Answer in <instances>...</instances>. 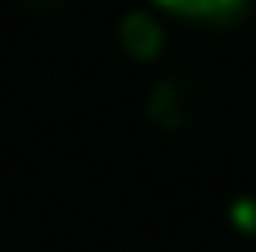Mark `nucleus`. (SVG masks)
I'll return each mask as SVG.
<instances>
[{"label":"nucleus","mask_w":256,"mask_h":252,"mask_svg":"<svg viewBox=\"0 0 256 252\" xmlns=\"http://www.w3.org/2000/svg\"><path fill=\"white\" fill-rule=\"evenodd\" d=\"M122 38H126V46L138 50V55H147V50H156V42H160V26L152 17H143V13H130L126 17V26H122Z\"/></svg>","instance_id":"obj_1"},{"label":"nucleus","mask_w":256,"mask_h":252,"mask_svg":"<svg viewBox=\"0 0 256 252\" xmlns=\"http://www.w3.org/2000/svg\"><path fill=\"white\" fill-rule=\"evenodd\" d=\"M164 4L180 8V13H206V17H214V13H231V8H240L244 0H164Z\"/></svg>","instance_id":"obj_2"}]
</instances>
